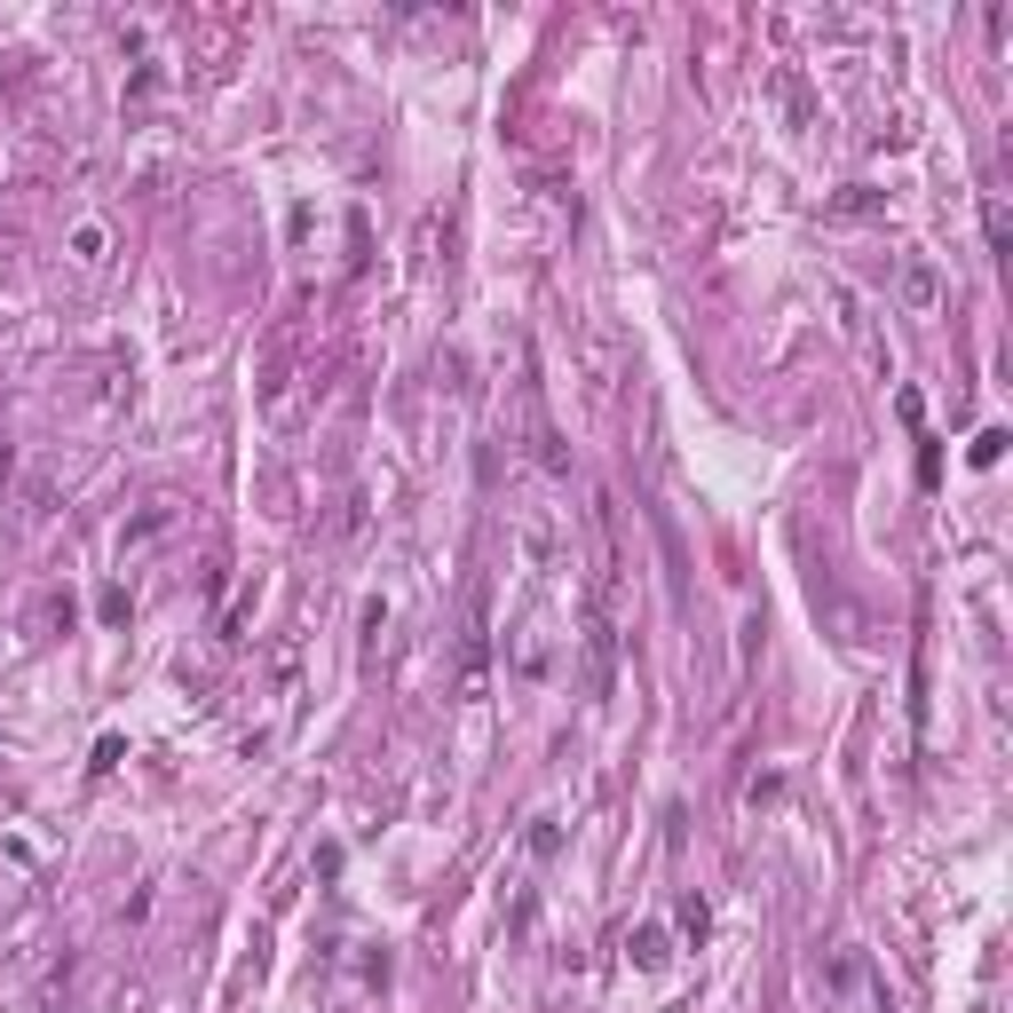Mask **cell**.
<instances>
[{"instance_id": "obj_1", "label": "cell", "mask_w": 1013, "mask_h": 1013, "mask_svg": "<svg viewBox=\"0 0 1013 1013\" xmlns=\"http://www.w3.org/2000/svg\"><path fill=\"white\" fill-rule=\"evenodd\" d=\"M610 673H618V618L610 602H586V697H610Z\"/></svg>"}, {"instance_id": "obj_2", "label": "cell", "mask_w": 1013, "mask_h": 1013, "mask_svg": "<svg viewBox=\"0 0 1013 1013\" xmlns=\"http://www.w3.org/2000/svg\"><path fill=\"white\" fill-rule=\"evenodd\" d=\"M626 958H633L641 974H657V966L673 958V942H665V927H633V934H626Z\"/></svg>"}, {"instance_id": "obj_3", "label": "cell", "mask_w": 1013, "mask_h": 1013, "mask_svg": "<svg viewBox=\"0 0 1013 1013\" xmlns=\"http://www.w3.org/2000/svg\"><path fill=\"white\" fill-rule=\"evenodd\" d=\"M903 301H910V310H919V317H927L934 301H942V278H934L927 261H903Z\"/></svg>"}, {"instance_id": "obj_4", "label": "cell", "mask_w": 1013, "mask_h": 1013, "mask_svg": "<svg viewBox=\"0 0 1013 1013\" xmlns=\"http://www.w3.org/2000/svg\"><path fill=\"white\" fill-rule=\"evenodd\" d=\"M72 261H80V269H104V261H112V230H104V222H80V230H72Z\"/></svg>"}, {"instance_id": "obj_5", "label": "cell", "mask_w": 1013, "mask_h": 1013, "mask_svg": "<svg viewBox=\"0 0 1013 1013\" xmlns=\"http://www.w3.org/2000/svg\"><path fill=\"white\" fill-rule=\"evenodd\" d=\"M673 927H682L689 942H705V934H713V910H705V895H682V903H673Z\"/></svg>"}, {"instance_id": "obj_6", "label": "cell", "mask_w": 1013, "mask_h": 1013, "mask_svg": "<svg viewBox=\"0 0 1013 1013\" xmlns=\"http://www.w3.org/2000/svg\"><path fill=\"white\" fill-rule=\"evenodd\" d=\"M1005 459V428H982L974 435V467H998Z\"/></svg>"}, {"instance_id": "obj_7", "label": "cell", "mask_w": 1013, "mask_h": 1013, "mask_svg": "<svg viewBox=\"0 0 1013 1013\" xmlns=\"http://www.w3.org/2000/svg\"><path fill=\"white\" fill-rule=\"evenodd\" d=\"M562 848V831H555V816H531V855H555Z\"/></svg>"}, {"instance_id": "obj_8", "label": "cell", "mask_w": 1013, "mask_h": 1013, "mask_svg": "<svg viewBox=\"0 0 1013 1013\" xmlns=\"http://www.w3.org/2000/svg\"><path fill=\"white\" fill-rule=\"evenodd\" d=\"M982 230H990V254H1005V207H998V190H990V207H982Z\"/></svg>"}, {"instance_id": "obj_9", "label": "cell", "mask_w": 1013, "mask_h": 1013, "mask_svg": "<svg viewBox=\"0 0 1013 1013\" xmlns=\"http://www.w3.org/2000/svg\"><path fill=\"white\" fill-rule=\"evenodd\" d=\"M32 626H72V602H63V594H48L40 610H32Z\"/></svg>"}, {"instance_id": "obj_10", "label": "cell", "mask_w": 1013, "mask_h": 1013, "mask_svg": "<svg viewBox=\"0 0 1013 1013\" xmlns=\"http://www.w3.org/2000/svg\"><path fill=\"white\" fill-rule=\"evenodd\" d=\"M887 1013H895V1005H887Z\"/></svg>"}]
</instances>
